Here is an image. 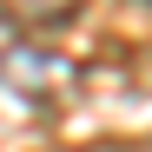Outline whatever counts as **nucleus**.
Listing matches in <instances>:
<instances>
[{
  "instance_id": "1",
  "label": "nucleus",
  "mask_w": 152,
  "mask_h": 152,
  "mask_svg": "<svg viewBox=\"0 0 152 152\" xmlns=\"http://www.w3.org/2000/svg\"><path fill=\"white\" fill-rule=\"evenodd\" d=\"M86 0H0V27H20V33H53L80 13Z\"/></svg>"
}]
</instances>
